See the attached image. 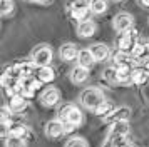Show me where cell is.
I'll use <instances>...</instances> for the list:
<instances>
[{"label":"cell","instance_id":"21","mask_svg":"<svg viewBox=\"0 0 149 147\" xmlns=\"http://www.w3.org/2000/svg\"><path fill=\"white\" fill-rule=\"evenodd\" d=\"M27 132H29L27 126H25V124H22V122H10V124H8V135L25 139Z\"/></svg>","mask_w":149,"mask_h":147},{"label":"cell","instance_id":"18","mask_svg":"<svg viewBox=\"0 0 149 147\" xmlns=\"http://www.w3.org/2000/svg\"><path fill=\"white\" fill-rule=\"evenodd\" d=\"M35 77L40 80L42 84H50L55 80V72L54 69L50 65H45V67H37L35 70Z\"/></svg>","mask_w":149,"mask_h":147},{"label":"cell","instance_id":"13","mask_svg":"<svg viewBox=\"0 0 149 147\" xmlns=\"http://www.w3.org/2000/svg\"><path fill=\"white\" fill-rule=\"evenodd\" d=\"M97 30V27L92 20H82V22H77V35L82 37V39H89L92 37Z\"/></svg>","mask_w":149,"mask_h":147},{"label":"cell","instance_id":"28","mask_svg":"<svg viewBox=\"0 0 149 147\" xmlns=\"http://www.w3.org/2000/svg\"><path fill=\"white\" fill-rule=\"evenodd\" d=\"M5 147H25V139H22V137H14V135H7Z\"/></svg>","mask_w":149,"mask_h":147},{"label":"cell","instance_id":"2","mask_svg":"<svg viewBox=\"0 0 149 147\" xmlns=\"http://www.w3.org/2000/svg\"><path fill=\"white\" fill-rule=\"evenodd\" d=\"M79 100H81V104L86 109L94 110L99 104H102L106 100V97H104V92H102L101 89H97V87H87V89H84L81 92Z\"/></svg>","mask_w":149,"mask_h":147},{"label":"cell","instance_id":"3","mask_svg":"<svg viewBox=\"0 0 149 147\" xmlns=\"http://www.w3.org/2000/svg\"><path fill=\"white\" fill-rule=\"evenodd\" d=\"M54 59V53H52V49L49 45H39L34 49L32 52V57L30 60L34 62L35 67H45V65H50V62Z\"/></svg>","mask_w":149,"mask_h":147},{"label":"cell","instance_id":"31","mask_svg":"<svg viewBox=\"0 0 149 147\" xmlns=\"http://www.w3.org/2000/svg\"><path fill=\"white\" fill-rule=\"evenodd\" d=\"M65 147H89V146H87V142H86V139H82V137H72V139H69Z\"/></svg>","mask_w":149,"mask_h":147},{"label":"cell","instance_id":"4","mask_svg":"<svg viewBox=\"0 0 149 147\" xmlns=\"http://www.w3.org/2000/svg\"><path fill=\"white\" fill-rule=\"evenodd\" d=\"M136 39H137V30L134 27H131L126 32H121L119 37L116 39V45H117V50H122V52H131V49L136 45Z\"/></svg>","mask_w":149,"mask_h":147},{"label":"cell","instance_id":"24","mask_svg":"<svg viewBox=\"0 0 149 147\" xmlns=\"http://www.w3.org/2000/svg\"><path fill=\"white\" fill-rule=\"evenodd\" d=\"M69 13H70V17L75 22H82V20H87L89 13H92V12H91V8H70Z\"/></svg>","mask_w":149,"mask_h":147},{"label":"cell","instance_id":"6","mask_svg":"<svg viewBox=\"0 0 149 147\" xmlns=\"http://www.w3.org/2000/svg\"><path fill=\"white\" fill-rule=\"evenodd\" d=\"M129 117H131V109L126 107V105H121V107H114L106 117H102V120H104V124L112 126V124H116V122L129 120Z\"/></svg>","mask_w":149,"mask_h":147},{"label":"cell","instance_id":"29","mask_svg":"<svg viewBox=\"0 0 149 147\" xmlns=\"http://www.w3.org/2000/svg\"><path fill=\"white\" fill-rule=\"evenodd\" d=\"M12 110L8 109V105H2L0 107V122H5V124H10L12 122Z\"/></svg>","mask_w":149,"mask_h":147},{"label":"cell","instance_id":"26","mask_svg":"<svg viewBox=\"0 0 149 147\" xmlns=\"http://www.w3.org/2000/svg\"><path fill=\"white\" fill-rule=\"evenodd\" d=\"M112 109H114V105H112V104H111L109 100H104L102 104H99V105L95 107L92 112H94L95 115H99V117H106V115H107V114L111 112Z\"/></svg>","mask_w":149,"mask_h":147},{"label":"cell","instance_id":"9","mask_svg":"<svg viewBox=\"0 0 149 147\" xmlns=\"http://www.w3.org/2000/svg\"><path fill=\"white\" fill-rule=\"evenodd\" d=\"M39 100L42 102V105H45V107H55L61 102V92L55 87H49V89H45L40 94V99Z\"/></svg>","mask_w":149,"mask_h":147},{"label":"cell","instance_id":"8","mask_svg":"<svg viewBox=\"0 0 149 147\" xmlns=\"http://www.w3.org/2000/svg\"><path fill=\"white\" fill-rule=\"evenodd\" d=\"M112 27H114L116 32H119V33L126 32V30H129L131 27H134V19H132L131 13L121 12L112 19Z\"/></svg>","mask_w":149,"mask_h":147},{"label":"cell","instance_id":"25","mask_svg":"<svg viewBox=\"0 0 149 147\" xmlns=\"http://www.w3.org/2000/svg\"><path fill=\"white\" fill-rule=\"evenodd\" d=\"M107 10V0H91V12L94 15H102Z\"/></svg>","mask_w":149,"mask_h":147},{"label":"cell","instance_id":"37","mask_svg":"<svg viewBox=\"0 0 149 147\" xmlns=\"http://www.w3.org/2000/svg\"><path fill=\"white\" fill-rule=\"evenodd\" d=\"M114 2H122V0H114Z\"/></svg>","mask_w":149,"mask_h":147},{"label":"cell","instance_id":"19","mask_svg":"<svg viewBox=\"0 0 149 147\" xmlns=\"http://www.w3.org/2000/svg\"><path fill=\"white\" fill-rule=\"evenodd\" d=\"M87 79H89V70L87 69H84V67H81V65H75L74 69L70 70V82L75 84V85L84 84Z\"/></svg>","mask_w":149,"mask_h":147},{"label":"cell","instance_id":"14","mask_svg":"<svg viewBox=\"0 0 149 147\" xmlns=\"http://www.w3.org/2000/svg\"><path fill=\"white\" fill-rule=\"evenodd\" d=\"M59 55H61L62 60H65V62H72V60L77 59V55H79V49L75 44H64V45L59 49Z\"/></svg>","mask_w":149,"mask_h":147},{"label":"cell","instance_id":"11","mask_svg":"<svg viewBox=\"0 0 149 147\" xmlns=\"http://www.w3.org/2000/svg\"><path fill=\"white\" fill-rule=\"evenodd\" d=\"M89 50H91V53L94 55L95 62H106V60L111 57V50H109V47L106 45V44H101V42L92 44V45L89 47Z\"/></svg>","mask_w":149,"mask_h":147},{"label":"cell","instance_id":"30","mask_svg":"<svg viewBox=\"0 0 149 147\" xmlns=\"http://www.w3.org/2000/svg\"><path fill=\"white\" fill-rule=\"evenodd\" d=\"M67 7L69 10L70 8H91V0H70Z\"/></svg>","mask_w":149,"mask_h":147},{"label":"cell","instance_id":"1","mask_svg":"<svg viewBox=\"0 0 149 147\" xmlns=\"http://www.w3.org/2000/svg\"><path fill=\"white\" fill-rule=\"evenodd\" d=\"M57 117H59V120H62L64 124H70V126H74V127H79L82 122H84V114H82V110L77 105H74V104H64V105L59 109Z\"/></svg>","mask_w":149,"mask_h":147},{"label":"cell","instance_id":"36","mask_svg":"<svg viewBox=\"0 0 149 147\" xmlns=\"http://www.w3.org/2000/svg\"><path fill=\"white\" fill-rule=\"evenodd\" d=\"M141 2V5H144V7H149V0H139Z\"/></svg>","mask_w":149,"mask_h":147},{"label":"cell","instance_id":"15","mask_svg":"<svg viewBox=\"0 0 149 147\" xmlns=\"http://www.w3.org/2000/svg\"><path fill=\"white\" fill-rule=\"evenodd\" d=\"M131 55L136 62H141L142 59L149 57V42H136V45L131 49Z\"/></svg>","mask_w":149,"mask_h":147},{"label":"cell","instance_id":"23","mask_svg":"<svg viewBox=\"0 0 149 147\" xmlns=\"http://www.w3.org/2000/svg\"><path fill=\"white\" fill-rule=\"evenodd\" d=\"M102 77H104V80H106L107 84H111V85H117V84H119L116 67H106V69H104V74H102Z\"/></svg>","mask_w":149,"mask_h":147},{"label":"cell","instance_id":"7","mask_svg":"<svg viewBox=\"0 0 149 147\" xmlns=\"http://www.w3.org/2000/svg\"><path fill=\"white\" fill-rule=\"evenodd\" d=\"M42 82L35 75H32V77H25V79H20V94L24 95V97H27V99H30V97H34L35 92L40 89Z\"/></svg>","mask_w":149,"mask_h":147},{"label":"cell","instance_id":"12","mask_svg":"<svg viewBox=\"0 0 149 147\" xmlns=\"http://www.w3.org/2000/svg\"><path fill=\"white\" fill-rule=\"evenodd\" d=\"M131 130V127H129V122L127 120H122V122H116L111 126V132L107 135V140L111 139H116V137H126Z\"/></svg>","mask_w":149,"mask_h":147},{"label":"cell","instance_id":"20","mask_svg":"<svg viewBox=\"0 0 149 147\" xmlns=\"http://www.w3.org/2000/svg\"><path fill=\"white\" fill-rule=\"evenodd\" d=\"M117 70V79L119 84H127L131 82V72H132V64H121V65H114Z\"/></svg>","mask_w":149,"mask_h":147},{"label":"cell","instance_id":"16","mask_svg":"<svg viewBox=\"0 0 149 147\" xmlns=\"http://www.w3.org/2000/svg\"><path fill=\"white\" fill-rule=\"evenodd\" d=\"M77 65L84 67V69H87V70H91L92 67H94L95 64V59L94 55L91 53V50L89 49H82V50H79V55H77Z\"/></svg>","mask_w":149,"mask_h":147},{"label":"cell","instance_id":"27","mask_svg":"<svg viewBox=\"0 0 149 147\" xmlns=\"http://www.w3.org/2000/svg\"><path fill=\"white\" fill-rule=\"evenodd\" d=\"M15 3L14 0H0V17H7L14 12Z\"/></svg>","mask_w":149,"mask_h":147},{"label":"cell","instance_id":"34","mask_svg":"<svg viewBox=\"0 0 149 147\" xmlns=\"http://www.w3.org/2000/svg\"><path fill=\"white\" fill-rule=\"evenodd\" d=\"M25 2H30V3H40V5H45V3H50L52 0H25Z\"/></svg>","mask_w":149,"mask_h":147},{"label":"cell","instance_id":"10","mask_svg":"<svg viewBox=\"0 0 149 147\" xmlns=\"http://www.w3.org/2000/svg\"><path fill=\"white\" fill-rule=\"evenodd\" d=\"M45 135H47L49 139H59L62 137L64 134H65V127H64V122L59 119L55 120H49L47 124H45Z\"/></svg>","mask_w":149,"mask_h":147},{"label":"cell","instance_id":"32","mask_svg":"<svg viewBox=\"0 0 149 147\" xmlns=\"http://www.w3.org/2000/svg\"><path fill=\"white\" fill-rule=\"evenodd\" d=\"M8 135V124L0 122V137H7Z\"/></svg>","mask_w":149,"mask_h":147},{"label":"cell","instance_id":"35","mask_svg":"<svg viewBox=\"0 0 149 147\" xmlns=\"http://www.w3.org/2000/svg\"><path fill=\"white\" fill-rule=\"evenodd\" d=\"M119 147H134V144H131V142H127V140H124Z\"/></svg>","mask_w":149,"mask_h":147},{"label":"cell","instance_id":"5","mask_svg":"<svg viewBox=\"0 0 149 147\" xmlns=\"http://www.w3.org/2000/svg\"><path fill=\"white\" fill-rule=\"evenodd\" d=\"M8 72L15 75V77H19V79H25V77H32L35 75V65L34 62L30 60V62H25V60H22V62H15L14 65L7 69Z\"/></svg>","mask_w":149,"mask_h":147},{"label":"cell","instance_id":"17","mask_svg":"<svg viewBox=\"0 0 149 147\" xmlns=\"http://www.w3.org/2000/svg\"><path fill=\"white\" fill-rule=\"evenodd\" d=\"M25 107H27V97H24L22 94H15V95H12L8 99V109L14 114L22 112Z\"/></svg>","mask_w":149,"mask_h":147},{"label":"cell","instance_id":"33","mask_svg":"<svg viewBox=\"0 0 149 147\" xmlns=\"http://www.w3.org/2000/svg\"><path fill=\"white\" fill-rule=\"evenodd\" d=\"M141 69L149 75V57H146V59H142V60H141Z\"/></svg>","mask_w":149,"mask_h":147},{"label":"cell","instance_id":"22","mask_svg":"<svg viewBox=\"0 0 149 147\" xmlns=\"http://www.w3.org/2000/svg\"><path fill=\"white\" fill-rule=\"evenodd\" d=\"M148 74L142 70L141 67H136L132 69V72H131V82L134 84V85H142V84H146L148 82Z\"/></svg>","mask_w":149,"mask_h":147}]
</instances>
